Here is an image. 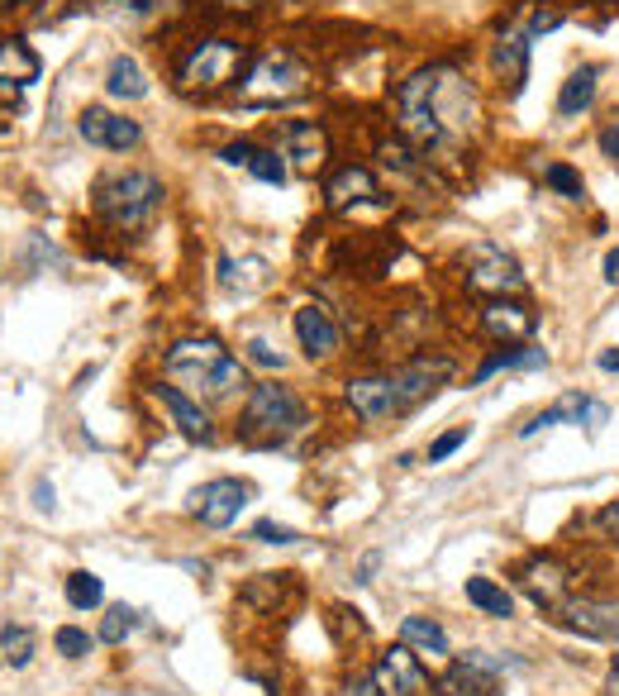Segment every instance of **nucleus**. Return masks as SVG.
I'll return each instance as SVG.
<instances>
[{
  "instance_id": "nucleus-1",
  "label": "nucleus",
  "mask_w": 619,
  "mask_h": 696,
  "mask_svg": "<svg viewBox=\"0 0 619 696\" xmlns=\"http://www.w3.org/2000/svg\"><path fill=\"white\" fill-rule=\"evenodd\" d=\"M401 129L419 149H443L477 129V91L463 82L457 68H425L396 91Z\"/></svg>"
},
{
  "instance_id": "nucleus-2",
  "label": "nucleus",
  "mask_w": 619,
  "mask_h": 696,
  "mask_svg": "<svg viewBox=\"0 0 619 696\" xmlns=\"http://www.w3.org/2000/svg\"><path fill=\"white\" fill-rule=\"evenodd\" d=\"M448 377H453V358H415V363L396 367V373L353 377L344 387V397L362 425H381V420H396L405 411H415V405L433 397Z\"/></svg>"
},
{
  "instance_id": "nucleus-3",
  "label": "nucleus",
  "mask_w": 619,
  "mask_h": 696,
  "mask_svg": "<svg viewBox=\"0 0 619 696\" xmlns=\"http://www.w3.org/2000/svg\"><path fill=\"white\" fill-rule=\"evenodd\" d=\"M167 377H177V382H187L195 387V397H234V391H243V363L239 358H229V349L219 344V339H181V344L167 349Z\"/></svg>"
},
{
  "instance_id": "nucleus-4",
  "label": "nucleus",
  "mask_w": 619,
  "mask_h": 696,
  "mask_svg": "<svg viewBox=\"0 0 619 696\" xmlns=\"http://www.w3.org/2000/svg\"><path fill=\"white\" fill-rule=\"evenodd\" d=\"M306 429V401L296 397L291 387L282 382H258L248 391V405L239 415V439L253 444V449H276L291 435Z\"/></svg>"
},
{
  "instance_id": "nucleus-5",
  "label": "nucleus",
  "mask_w": 619,
  "mask_h": 696,
  "mask_svg": "<svg viewBox=\"0 0 619 696\" xmlns=\"http://www.w3.org/2000/svg\"><path fill=\"white\" fill-rule=\"evenodd\" d=\"M163 205V181L153 173H110L96 181V215L115 229H143Z\"/></svg>"
},
{
  "instance_id": "nucleus-6",
  "label": "nucleus",
  "mask_w": 619,
  "mask_h": 696,
  "mask_svg": "<svg viewBox=\"0 0 619 696\" xmlns=\"http://www.w3.org/2000/svg\"><path fill=\"white\" fill-rule=\"evenodd\" d=\"M248 62V44H234V38H201L177 68V86L187 96H210V91H224L234 76L243 72Z\"/></svg>"
},
{
  "instance_id": "nucleus-7",
  "label": "nucleus",
  "mask_w": 619,
  "mask_h": 696,
  "mask_svg": "<svg viewBox=\"0 0 619 696\" xmlns=\"http://www.w3.org/2000/svg\"><path fill=\"white\" fill-rule=\"evenodd\" d=\"M306 86H310L306 62H300L296 52H286V48H267V52H262V58L253 62V72H248L243 96L258 101V105H276V101L306 96Z\"/></svg>"
},
{
  "instance_id": "nucleus-8",
  "label": "nucleus",
  "mask_w": 619,
  "mask_h": 696,
  "mask_svg": "<svg viewBox=\"0 0 619 696\" xmlns=\"http://www.w3.org/2000/svg\"><path fill=\"white\" fill-rule=\"evenodd\" d=\"M463 278H467V292H477V296H515V292H524L520 262L500 244H472Z\"/></svg>"
},
{
  "instance_id": "nucleus-9",
  "label": "nucleus",
  "mask_w": 619,
  "mask_h": 696,
  "mask_svg": "<svg viewBox=\"0 0 619 696\" xmlns=\"http://www.w3.org/2000/svg\"><path fill=\"white\" fill-rule=\"evenodd\" d=\"M253 502V487L239 477H215V482H205L201 492L191 496V510L201 516L205 530H224V524H234L239 520V510Z\"/></svg>"
},
{
  "instance_id": "nucleus-10",
  "label": "nucleus",
  "mask_w": 619,
  "mask_h": 696,
  "mask_svg": "<svg viewBox=\"0 0 619 696\" xmlns=\"http://www.w3.org/2000/svg\"><path fill=\"white\" fill-rule=\"evenodd\" d=\"M76 134H82L91 149L129 153V149H139L143 129H139V120H124V115H110V110H100V105H91V110H82V120H76Z\"/></svg>"
},
{
  "instance_id": "nucleus-11",
  "label": "nucleus",
  "mask_w": 619,
  "mask_h": 696,
  "mask_svg": "<svg viewBox=\"0 0 619 696\" xmlns=\"http://www.w3.org/2000/svg\"><path fill=\"white\" fill-rule=\"evenodd\" d=\"M372 677L381 682L386 696H429V673L419 668V653L410 645H396V649L381 653Z\"/></svg>"
},
{
  "instance_id": "nucleus-12",
  "label": "nucleus",
  "mask_w": 619,
  "mask_h": 696,
  "mask_svg": "<svg viewBox=\"0 0 619 696\" xmlns=\"http://www.w3.org/2000/svg\"><path fill=\"white\" fill-rule=\"evenodd\" d=\"M562 625L586 639H619V597H582L562 606Z\"/></svg>"
},
{
  "instance_id": "nucleus-13",
  "label": "nucleus",
  "mask_w": 619,
  "mask_h": 696,
  "mask_svg": "<svg viewBox=\"0 0 619 696\" xmlns=\"http://www.w3.org/2000/svg\"><path fill=\"white\" fill-rule=\"evenodd\" d=\"M538 315L529 306H520V300H505V296H491L481 306V330L500 339V344H524V339L534 334Z\"/></svg>"
},
{
  "instance_id": "nucleus-14",
  "label": "nucleus",
  "mask_w": 619,
  "mask_h": 696,
  "mask_svg": "<svg viewBox=\"0 0 619 696\" xmlns=\"http://www.w3.org/2000/svg\"><path fill=\"white\" fill-rule=\"evenodd\" d=\"M610 420V411H605L600 401H591V397H582V391H572V397H562L558 405H548V411H538L529 425H520V435L529 439V435H538V429H552V425H605Z\"/></svg>"
},
{
  "instance_id": "nucleus-15",
  "label": "nucleus",
  "mask_w": 619,
  "mask_h": 696,
  "mask_svg": "<svg viewBox=\"0 0 619 696\" xmlns=\"http://www.w3.org/2000/svg\"><path fill=\"white\" fill-rule=\"evenodd\" d=\"M282 139H286V157L296 163V173L314 177V173H320V167L329 163V134H324L320 125L291 120V125H282Z\"/></svg>"
},
{
  "instance_id": "nucleus-16",
  "label": "nucleus",
  "mask_w": 619,
  "mask_h": 696,
  "mask_svg": "<svg viewBox=\"0 0 619 696\" xmlns=\"http://www.w3.org/2000/svg\"><path fill=\"white\" fill-rule=\"evenodd\" d=\"M153 397L167 405V415L177 420V429H181L187 439H195V444H210V439H215V429H210V415H205L201 397H187L181 387H167V382H157Z\"/></svg>"
},
{
  "instance_id": "nucleus-17",
  "label": "nucleus",
  "mask_w": 619,
  "mask_h": 696,
  "mask_svg": "<svg viewBox=\"0 0 619 696\" xmlns=\"http://www.w3.org/2000/svg\"><path fill=\"white\" fill-rule=\"evenodd\" d=\"M296 339H300V349H306L310 358H334V353H338V325L329 320V310L314 306V300L296 310Z\"/></svg>"
},
{
  "instance_id": "nucleus-18",
  "label": "nucleus",
  "mask_w": 619,
  "mask_h": 696,
  "mask_svg": "<svg viewBox=\"0 0 619 696\" xmlns=\"http://www.w3.org/2000/svg\"><path fill=\"white\" fill-rule=\"evenodd\" d=\"M524 592H529L538 606H552L558 611L562 606V597H568V587H572V577H568V568H562L558 558H534L529 568H524Z\"/></svg>"
},
{
  "instance_id": "nucleus-19",
  "label": "nucleus",
  "mask_w": 619,
  "mask_h": 696,
  "mask_svg": "<svg viewBox=\"0 0 619 696\" xmlns=\"http://www.w3.org/2000/svg\"><path fill=\"white\" fill-rule=\"evenodd\" d=\"M329 210H348V205H362V201H381V187H377V177L367 173V167H338L334 177H329Z\"/></svg>"
},
{
  "instance_id": "nucleus-20",
  "label": "nucleus",
  "mask_w": 619,
  "mask_h": 696,
  "mask_svg": "<svg viewBox=\"0 0 619 696\" xmlns=\"http://www.w3.org/2000/svg\"><path fill=\"white\" fill-rule=\"evenodd\" d=\"M491 62H496V72L520 91L524 76H529V30H505V34H500Z\"/></svg>"
},
{
  "instance_id": "nucleus-21",
  "label": "nucleus",
  "mask_w": 619,
  "mask_h": 696,
  "mask_svg": "<svg viewBox=\"0 0 619 696\" xmlns=\"http://www.w3.org/2000/svg\"><path fill=\"white\" fill-rule=\"evenodd\" d=\"M401 645H410L419 659H448V635L429 615H405L401 621Z\"/></svg>"
},
{
  "instance_id": "nucleus-22",
  "label": "nucleus",
  "mask_w": 619,
  "mask_h": 696,
  "mask_svg": "<svg viewBox=\"0 0 619 696\" xmlns=\"http://www.w3.org/2000/svg\"><path fill=\"white\" fill-rule=\"evenodd\" d=\"M496 692V673H486L481 663H453L448 673L439 677V696H491Z\"/></svg>"
},
{
  "instance_id": "nucleus-23",
  "label": "nucleus",
  "mask_w": 619,
  "mask_h": 696,
  "mask_svg": "<svg viewBox=\"0 0 619 696\" xmlns=\"http://www.w3.org/2000/svg\"><path fill=\"white\" fill-rule=\"evenodd\" d=\"M596 82H600V68H576L568 82H562L558 91V115L562 120H576V115H586L591 110V101H596Z\"/></svg>"
},
{
  "instance_id": "nucleus-24",
  "label": "nucleus",
  "mask_w": 619,
  "mask_h": 696,
  "mask_svg": "<svg viewBox=\"0 0 619 696\" xmlns=\"http://www.w3.org/2000/svg\"><path fill=\"white\" fill-rule=\"evenodd\" d=\"M0 82H15V86L38 82V52L24 38H5L0 44Z\"/></svg>"
},
{
  "instance_id": "nucleus-25",
  "label": "nucleus",
  "mask_w": 619,
  "mask_h": 696,
  "mask_svg": "<svg viewBox=\"0 0 619 696\" xmlns=\"http://www.w3.org/2000/svg\"><path fill=\"white\" fill-rule=\"evenodd\" d=\"M467 601L481 615H496V621H510V615H515V597L500 582H491V577H467Z\"/></svg>"
},
{
  "instance_id": "nucleus-26",
  "label": "nucleus",
  "mask_w": 619,
  "mask_h": 696,
  "mask_svg": "<svg viewBox=\"0 0 619 696\" xmlns=\"http://www.w3.org/2000/svg\"><path fill=\"white\" fill-rule=\"evenodd\" d=\"M105 91H110L115 101H143L148 96V76L134 58H115L110 72H105Z\"/></svg>"
},
{
  "instance_id": "nucleus-27",
  "label": "nucleus",
  "mask_w": 619,
  "mask_h": 696,
  "mask_svg": "<svg viewBox=\"0 0 619 696\" xmlns=\"http://www.w3.org/2000/svg\"><path fill=\"white\" fill-rule=\"evenodd\" d=\"M544 363H548L544 349H529V344H524V349H510V344H505V349L491 353V358L477 367V382H486L491 373H505V367H544Z\"/></svg>"
},
{
  "instance_id": "nucleus-28",
  "label": "nucleus",
  "mask_w": 619,
  "mask_h": 696,
  "mask_svg": "<svg viewBox=\"0 0 619 696\" xmlns=\"http://www.w3.org/2000/svg\"><path fill=\"white\" fill-rule=\"evenodd\" d=\"M0 653L10 659V668H29V659H34V629L29 625H5V629H0Z\"/></svg>"
},
{
  "instance_id": "nucleus-29",
  "label": "nucleus",
  "mask_w": 619,
  "mask_h": 696,
  "mask_svg": "<svg viewBox=\"0 0 619 696\" xmlns=\"http://www.w3.org/2000/svg\"><path fill=\"white\" fill-rule=\"evenodd\" d=\"M68 601L76 611H91V606H100L105 601V587H100V577L96 573H72L68 577Z\"/></svg>"
},
{
  "instance_id": "nucleus-30",
  "label": "nucleus",
  "mask_w": 619,
  "mask_h": 696,
  "mask_svg": "<svg viewBox=\"0 0 619 696\" xmlns=\"http://www.w3.org/2000/svg\"><path fill=\"white\" fill-rule=\"evenodd\" d=\"M134 625H139L134 606H110V615H105V625H100V645H124V639L134 635Z\"/></svg>"
},
{
  "instance_id": "nucleus-31",
  "label": "nucleus",
  "mask_w": 619,
  "mask_h": 696,
  "mask_svg": "<svg viewBox=\"0 0 619 696\" xmlns=\"http://www.w3.org/2000/svg\"><path fill=\"white\" fill-rule=\"evenodd\" d=\"M52 645H58L62 659H86V653L96 649V639H91L86 629H76V625H62L58 635H52Z\"/></svg>"
},
{
  "instance_id": "nucleus-32",
  "label": "nucleus",
  "mask_w": 619,
  "mask_h": 696,
  "mask_svg": "<svg viewBox=\"0 0 619 696\" xmlns=\"http://www.w3.org/2000/svg\"><path fill=\"white\" fill-rule=\"evenodd\" d=\"M248 173H253L258 181H267V187H282V181H286V163L272 149H258L253 163H248Z\"/></svg>"
},
{
  "instance_id": "nucleus-33",
  "label": "nucleus",
  "mask_w": 619,
  "mask_h": 696,
  "mask_svg": "<svg viewBox=\"0 0 619 696\" xmlns=\"http://www.w3.org/2000/svg\"><path fill=\"white\" fill-rule=\"evenodd\" d=\"M544 181H548L552 191L568 196V201H582V177H576L568 163H552V167H544Z\"/></svg>"
},
{
  "instance_id": "nucleus-34",
  "label": "nucleus",
  "mask_w": 619,
  "mask_h": 696,
  "mask_svg": "<svg viewBox=\"0 0 619 696\" xmlns=\"http://www.w3.org/2000/svg\"><path fill=\"white\" fill-rule=\"evenodd\" d=\"M253 540H262V544H296L300 534L291 530V524H276V520H258L253 524Z\"/></svg>"
},
{
  "instance_id": "nucleus-35",
  "label": "nucleus",
  "mask_w": 619,
  "mask_h": 696,
  "mask_svg": "<svg viewBox=\"0 0 619 696\" xmlns=\"http://www.w3.org/2000/svg\"><path fill=\"white\" fill-rule=\"evenodd\" d=\"M467 435H472V429H467V425H457V429H448L443 439H433V449H429V463H443L448 453H457V449H463V444H467Z\"/></svg>"
},
{
  "instance_id": "nucleus-36",
  "label": "nucleus",
  "mask_w": 619,
  "mask_h": 696,
  "mask_svg": "<svg viewBox=\"0 0 619 696\" xmlns=\"http://www.w3.org/2000/svg\"><path fill=\"white\" fill-rule=\"evenodd\" d=\"M596 530L605 534V540H615V544H619V502H610V506L600 510V516H596Z\"/></svg>"
},
{
  "instance_id": "nucleus-37",
  "label": "nucleus",
  "mask_w": 619,
  "mask_h": 696,
  "mask_svg": "<svg viewBox=\"0 0 619 696\" xmlns=\"http://www.w3.org/2000/svg\"><path fill=\"white\" fill-rule=\"evenodd\" d=\"M253 153H258V143H229V149H224L219 157H224L229 167H248V163H253Z\"/></svg>"
},
{
  "instance_id": "nucleus-38",
  "label": "nucleus",
  "mask_w": 619,
  "mask_h": 696,
  "mask_svg": "<svg viewBox=\"0 0 619 696\" xmlns=\"http://www.w3.org/2000/svg\"><path fill=\"white\" fill-rule=\"evenodd\" d=\"M248 358L262 363V367H282V353H276L272 344H262V339H253V344H248Z\"/></svg>"
},
{
  "instance_id": "nucleus-39",
  "label": "nucleus",
  "mask_w": 619,
  "mask_h": 696,
  "mask_svg": "<svg viewBox=\"0 0 619 696\" xmlns=\"http://www.w3.org/2000/svg\"><path fill=\"white\" fill-rule=\"evenodd\" d=\"M600 153L610 157V163H619V120H610L600 129Z\"/></svg>"
},
{
  "instance_id": "nucleus-40",
  "label": "nucleus",
  "mask_w": 619,
  "mask_h": 696,
  "mask_svg": "<svg viewBox=\"0 0 619 696\" xmlns=\"http://www.w3.org/2000/svg\"><path fill=\"white\" fill-rule=\"evenodd\" d=\"M344 696H386V692H381L377 677H353L348 687H344Z\"/></svg>"
},
{
  "instance_id": "nucleus-41",
  "label": "nucleus",
  "mask_w": 619,
  "mask_h": 696,
  "mask_svg": "<svg viewBox=\"0 0 619 696\" xmlns=\"http://www.w3.org/2000/svg\"><path fill=\"white\" fill-rule=\"evenodd\" d=\"M605 282L619 286V248H610V253H605Z\"/></svg>"
},
{
  "instance_id": "nucleus-42",
  "label": "nucleus",
  "mask_w": 619,
  "mask_h": 696,
  "mask_svg": "<svg viewBox=\"0 0 619 696\" xmlns=\"http://www.w3.org/2000/svg\"><path fill=\"white\" fill-rule=\"evenodd\" d=\"M120 5H129V10H134V15H148V10H157V5H163V0H120Z\"/></svg>"
},
{
  "instance_id": "nucleus-43",
  "label": "nucleus",
  "mask_w": 619,
  "mask_h": 696,
  "mask_svg": "<svg viewBox=\"0 0 619 696\" xmlns=\"http://www.w3.org/2000/svg\"><path fill=\"white\" fill-rule=\"evenodd\" d=\"M600 373H619V349H605L600 353Z\"/></svg>"
},
{
  "instance_id": "nucleus-44",
  "label": "nucleus",
  "mask_w": 619,
  "mask_h": 696,
  "mask_svg": "<svg viewBox=\"0 0 619 696\" xmlns=\"http://www.w3.org/2000/svg\"><path fill=\"white\" fill-rule=\"evenodd\" d=\"M605 696H619V659L610 663V677H605Z\"/></svg>"
},
{
  "instance_id": "nucleus-45",
  "label": "nucleus",
  "mask_w": 619,
  "mask_h": 696,
  "mask_svg": "<svg viewBox=\"0 0 619 696\" xmlns=\"http://www.w3.org/2000/svg\"><path fill=\"white\" fill-rule=\"evenodd\" d=\"M224 5H243L248 10V5H258V0H224Z\"/></svg>"
},
{
  "instance_id": "nucleus-46",
  "label": "nucleus",
  "mask_w": 619,
  "mask_h": 696,
  "mask_svg": "<svg viewBox=\"0 0 619 696\" xmlns=\"http://www.w3.org/2000/svg\"><path fill=\"white\" fill-rule=\"evenodd\" d=\"M0 5H10V0H0Z\"/></svg>"
}]
</instances>
